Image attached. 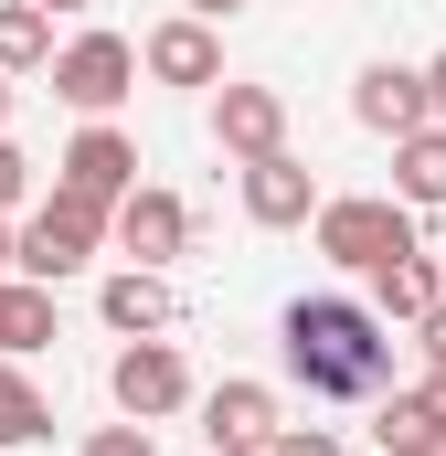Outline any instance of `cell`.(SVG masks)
Masks as SVG:
<instances>
[{
    "mask_svg": "<svg viewBox=\"0 0 446 456\" xmlns=\"http://www.w3.org/2000/svg\"><path fill=\"white\" fill-rule=\"evenodd\" d=\"M277 350L309 382V403H361L393 382V319H372L361 297H298L277 319Z\"/></svg>",
    "mask_w": 446,
    "mask_h": 456,
    "instance_id": "1",
    "label": "cell"
},
{
    "mask_svg": "<svg viewBox=\"0 0 446 456\" xmlns=\"http://www.w3.org/2000/svg\"><path fill=\"white\" fill-rule=\"evenodd\" d=\"M309 233H319V255H330L340 276H372L383 255H425L415 244V213L393 202V191H319V213H309Z\"/></svg>",
    "mask_w": 446,
    "mask_h": 456,
    "instance_id": "2",
    "label": "cell"
},
{
    "mask_svg": "<svg viewBox=\"0 0 446 456\" xmlns=\"http://www.w3.org/2000/svg\"><path fill=\"white\" fill-rule=\"evenodd\" d=\"M96 244H107V213H96V202H75V191H54L32 224L11 233V276L64 287V276H86V265H96Z\"/></svg>",
    "mask_w": 446,
    "mask_h": 456,
    "instance_id": "3",
    "label": "cell"
},
{
    "mask_svg": "<svg viewBox=\"0 0 446 456\" xmlns=\"http://www.w3.org/2000/svg\"><path fill=\"white\" fill-rule=\"evenodd\" d=\"M54 191H75V202L117 213V202L138 191V138H128V127H107V117H86V127H75V149L54 159Z\"/></svg>",
    "mask_w": 446,
    "mask_h": 456,
    "instance_id": "4",
    "label": "cell"
},
{
    "mask_svg": "<svg viewBox=\"0 0 446 456\" xmlns=\"http://www.w3.org/2000/svg\"><path fill=\"white\" fill-rule=\"evenodd\" d=\"M128 86H138V43H128V32H75V43L54 53V96L75 117H107Z\"/></svg>",
    "mask_w": 446,
    "mask_h": 456,
    "instance_id": "5",
    "label": "cell"
},
{
    "mask_svg": "<svg viewBox=\"0 0 446 456\" xmlns=\"http://www.w3.org/2000/svg\"><path fill=\"white\" fill-rule=\"evenodd\" d=\"M107 393H117V414H128V425H160V414H181V403H192V361H181L170 340H128V350L107 361Z\"/></svg>",
    "mask_w": 446,
    "mask_h": 456,
    "instance_id": "6",
    "label": "cell"
},
{
    "mask_svg": "<svg viewBox=\"0 0 446 456\" xmlns=\"http://www.w3.org/2000/svg\"><path fill=\"white\" fill-rule=\"evenodd\" d=\"M277 436H287V403L266 382H213L202 393V446L213 456H266Z\"/></svg>",
    "mask_w": 446,
    "mask_h": 456,
    "instance_id": "7",
    "label": "cell"
},
{
    "mask_svg": "<svg viewBox=\"0 0 446 456\" xmlns=\"http://www.w3.org/2000/svg\"><path fill=\"white\" fill-rule=\"evenodd\" d=\"M107 233H117V255H128V265H149V276H160L170 255H192V213H181V191H149V181L107 213Z\"/></svg>",
    "mask_w": 446,
    "mask_h": 456,
    "instance_id": "8",
    "label": "cell"
},
{
    "mask_svg": "<svg viewBox=\"0 0 446 456\" xmlns=\"http://www.w3.org/2000/svg\"><path fill=\"white\" fill-rule=\"evenodd\" d=\"M309 213H319V181H309V159H298V149H266V159H244V224L298 233Z\"/></svg>",
    "mask_w": 446,
    "mask_h": 456,
    "instance_id": "9",
    "label": "cell"
},
{
    "mask_svg": "<svg viewBox=\"0 0 446 456\" xmlns=\"http://www.w3.org/2000/svg\"><path fill=\"white\" fill-rule=\"evenodd\" d=\"M351 117H361L372 138H404V127H425V117H436V96H425V64H361Z\"/></svg>",
    "mask_w": 446,
    "mask_h": 456,
    "instance_id": "10",
    "label": "cell"
},
{
    "mask_svg": "<svg viewBox=\"0 0 446 456\" xmlns=\"http://www.w3.org/2000/svg\"><path fill=\"white\" fill-rule=\"evenodd\" d=\"M213 138L234 149V159L287 149V96H277V86H234V75H223V86H213Z\"/></svg>",
    "mask_w": 446,
    "mask_h": 456,
    "instance_id": "11",
    "label": "cell"
},
{
    "mask_svg": "<svg viewBox=\"0 0 446 456\" xmlns=\"http://www.w3.org/2000/svg\"><path fill=\"white\" fill-rule=\"evenodd\" d=\"M138 75H160V86H223V43H213V21H160L149 43H138Z\"/></svg>",
    "mask_w": 446,
    "mask_h": 456,
    "instance_id": "12",
    "label": "cell"
},
{
    "mask_svg": "<svg viewBox=\"0 0 446 456\" xmlns=\"http://www.w3.org/2000/svg\"><path fill=\"white\" fill-rule=\"evenodd\" d=\"M96 308H107V330H117V340H160V330L181 319L170 276H149V265H117L107 287H96Z\"/></svg>",
    "mask_w": 446,
    "mask_h": 456,
    "instance_id": "13",
    "label": "cell"
},
{
    "mask_svg": "<svg viewBox=\"0 0 446 456\" xmlns=\"http://www.w3.org/2000/svg\"><path fill=\"white\" fill-rule=\"evenodd\" d=\"M393 202H404V213H446V127L436 117L393 138Z\"/></svg>",
    "mask_w": 446,
    "mask_h": 456,
    "instance_id": "14",
    "label": "cell"
},
{
    "mask_svg": "<svg viewBox=\"0 0 446 456\" xmlns=\"http://www.w3.org/2000/svg\"><path fill=\"white\" fill-rule=\"evenodd\" d=\"M446 287H436V255H383L372 265V319H425Z\"/></svg>",
    "mask_w": 446,
    "mask_h": 456,
    "instance_id": "15",
    "label": "cell"
},
{
    "mask_svg": "<svg viewBox=\"0 0 446 456\" xmlns=\"http://www.w3.org/2000/svg\"><path fill=\"white\" fill-rule=\"evenodd\" d=\"M43 340H54V287L0 276V361H32Z\"/></svg>",
    "mask_w": 446,
    "mask_h": 456,
    "instance_id": "16",
    "label": "cell"
},
{
    "mask_svg": "<svg viewBox=\"0 0 446 456\" xmlns=\"http://www.w3.org/2000/svg\"><path fill=\"white\" fill-rule=\"evenodd\" d=\"M54 436V403H43V382L21 371V361H0V446H43Z\"/></svg>",
    "mask_w": 446,
    "mask_h": 456,
    "instance_id": "17",
    "label": "cell"
},
{
    "mask_svg": "<svg viewBox=\"0 0 446 456\" xmlns=\"http://www.w3.org/2000/svg\"><path fill=\"white\" fill-rule=\"evenodd\" d=\"M32 64H54V11L0 0V75H32Z\"/></svg>",
    "mask_w": 446,
    "mask_h": 456,
    "instance_id": "18",
    "label": "cell"
},
{
    "mask_svg": "<svg viewBox=\"0 0 446 456\" xmlns=\"http://www.w3.org/2000/svg\"><path fill=\"white\" fill-rule=\"evenodd\" d=\"M372 436H383V456H404V446H436V425H425V403H415V393H383Z\"/></svg>",
    "mask_w": 446,
    "mask_h": 456,
    "instance_id": "19",
    "label": "cell"
},
{
    "mask_svg": "<svg viewBox=\"0 0 446 456\" xmlns=\"http://www.w3.org/2000/svg\"><path fill=\"white\" fill-rule=\"evenodd\" d=\"M75 456H160V446H149V425H96Z\"/></svg>",
    "mask_w": 446,
    "mask_h": 456,
    "instance_id": "20",
    "label": "cell"
},
{
    "mask_svg": "<svg viewBox=\"0 0 446 456\" xmlns=\"http://www.w3.org/2000/svg\"><path fill=\"white\" fill-rule=\"evenodd\" d=\"M266 456H340V436H330V425H287Z\"/></svg>",
    "mask_w": 446,
    "mask_h": 456,
    "instance_id": "21",
    "label": "cell"
},
{
    "mask_svg": "<svg viewBox=\"0 0 446 456\" xmlns=\"http://www.w3.org/2000/svg\"><path fill=\"white\" fill-rule=\"evenodd\" d=\"M21 191H32V159H21V149H11V138H0V213H11V202H21Z\"/></svg>",
    "mask_w": 446,
    "mask_h": 456,
    "instance_id": "22",
    "label": "cell"
},
{
    "mask_svg": "<svg viewBox=\"0 0 446 456\" xmlns=\"http://www.w3.org/2000/svg\"><path fill=\"white\" fill-rule=\"evenodd\" d=\"M415 340H425V361H436V371H446V297H436V308H425V319H415Z\"/></svg>",
    "mask_w": 446,
    "mask_h": 456,
    "instance_id": "23",
    "label": "cell"
},
{
    "mask_svg": "<svg viewBox=\"0 0 446 456\" xmlns=\"http://www.w3.org/2000/svg\"><path fill=\"white\" fill-rule=\"evenodd\" d=\"M415 403H425V425H436V446H446V371H425V393H415Z\"/></svg>",
    "mask_w": 446,
    "mask_h": 456,
    "instance_id": "24",
    "label": "cell"
},
{
    "mask_svg": "<svg viewBox=\"0 0 446 456\" xmlns=\"http://www.w3.org/2000/svg\"><path fill=\"white\" fill-rule=\"evenodd\" d=\"M181 11H192V21H234L244 0H181Z\"/></svg>",
    "mask_w": 446,
    "mask_h": 456,
    "instance_id": "25",
    "label": "cell"
},
{
    "mask_svg": "<svg viewBox=\"0 0 446 456\" xmlns=\"http://www.w3.org/2000/svg\"><path fill=\"white\" fill-rule=\"evenodd\" d=\"M425 96H436V127H446V53L425 64Z\"/></svg>",
    "mask_w": 446,
    "mask_h": 456,
    "instance_id": "26",
    "label": "cell"
},
{
    "mask_svg": "<svg viewBox=\"0 0 446 456\" xmlns=\"http://www.w3.org/2000/svg\"><path fill=\"white\" fill-rule=\"evenodd\" d=\"M32 11H54V21H64V11H96V0H32Z\"/></svg>",
    "mask_w": 446,
    "mask_h": 456,
    "instance_id": "27",
    "label": "cell"
},
{
    "mask_svg": "<svg viewBox=\"0 0 446 456\" xmlns=\"http://www.w3.org/2000/svg\"><path fill=\"white\" fill-rule=\"evenodd\" d=\"M0 276H11V224H0Z\"/></svg>",
    "mask_w": 446,
    "mask_h": 456,
    "instance_id": "28",
    "label": "cell"
},
{
    "mask_svg": "<svg viewBox=\"0 0 446 456\" xmlns=\"http://www.w3.org/2000/svg\"><path fill=\"white\" fill-rule=\"evenodd\" d=\"M0 117H11V75H0Z\"/></svg>",
    "mask_w": 446,
    "mask_h": 456,
    "instance_id": "29",
    "label": "cell"
},
{
    "mask_svg": "<svg viewBox=\"0 0 446 456\" xmlns=\"http://www.w3.org/2000/svg\"><path fill=\"white\" fill-rule=\"evenodd\" d=\"M436 287H446V244H436Z\"/></svg>",
    "mask_w": 446,
    "mask_h": 456,
    "instance_id": "30",
    "label": "cell"
},
{
    "mask_svg": "<svg viewBox=\"0 0 446 456\" xmlns=\"http://www.w3.org/2000/svg\"><path fill=\"white\" fill-rule=\"evenodd\" d=\"M404 456H446V446H404Z\"/></svg>",
    "mask_w": 446,
    "mask_h": 456,
    "instance_id": "31",
    "label": "cell"
}]
</instances>
